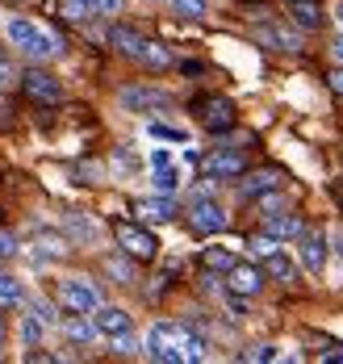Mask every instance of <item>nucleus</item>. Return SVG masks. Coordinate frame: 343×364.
Returning a JSON list of instances; mask_svg holds the SVG:
<instances>
[{
	"label": "nucleus",
	"mask_w": 343,
	"mask_h": 364,
	"mask_svg": "<svg viewBox=\"0 0 343 364\" xmlns=\"http://www.w3.org/2000/svg\"><path fill=\"white\" fill-rule=\"evenodd\" d=\"M4 34H9V42H13L26 59H38V63H46V59H59V55H63V42H59V34H50L46 26L30 21V17H13V21L4 26Z\"/></svg>",
	"instance_id": "f257e3e1"
},
{
	"label": "nucleus",
	"mask_w": 343,
	"mask_h": 364,
	"mask_svg": "<svg viewBox=\"0 0 343 364\" xmlns=\"http://www.w3.org/2000/svg\"><path fill=\"white\" fill-rule=\"evenodd\" d=\"M117 105H121L126 113H138V117H147V113L172 109V97H168L163 88H151V84H130V88H121Z\"/></svg>",
	"instance_id": "f03ea898"
},
{
	"label": "nucleus",
	"mask_w": 343,
	"mask_h": 364,
	"mask_svg": "<svg viewBox=\"0 0 343 364\" xmlns=\"http://www.w3.org/2000/svg\"><path fill=\"white\" fill-rule=\"evenodd\" d=\"M114 235H117V247L130 255V259H155V255H159V239H155L147 226H134V222H117Z\"/></svg>",
	"instance_id": "7ed1b4c3"
},
{
	"label": "nucleus",
	"mask_w": 343,
	"mask_h": 364,
	"mask_svg": "<svg viewBox=\"0 0 343 364\" xmlns=\"http://www.w3.org/2000/svg\"><path fill=\"white\" fill-rule=\"evenodd\" d=\"M189 222L197 235H222L227 230V210L209 197V193H197L189 201Z\"/></svg>",
	"instance_id": "20e7f679"
},
{
	"label": "nucleus",
	"mask_w": 343,
	"mask_h": 364,
	"mask_svg": "<svg viewBox=\"0 0 343 364\" xmlns=\"http://www.w3.org/2000/svg\"><path fill=\"white\" fill-rule=\"evenodd\" d=\"M59 301H63L67 310L92 314V310L101 306V289H97L92 281H84V277H67V281H59Z\"/></svg>",
	"instance_id": "39448f33"
},
{
	"label": "nucleus",
	"mask_w": 343,
	"mask_h": 364,
	"mask_svg": "<svg viewBox=\"0 0 343 364\" xmlns=\"http://www.w3.org/2000/svg\"><path fill=\"white\" fill-rule=\"evenodd\" d=\"M21 88H26V97H34V101H42V105H55V101H63V84H59L50 72H42V68L21 72Z\"/></svg>",
	"instance_id": "423d86ee"
},
{
	"label": "nucleus",
	"mask_w": 343,
	"mask_h": 364,
	"mask_svg": "<svg viewBox=\"0 0 343 364\" xmlns=\"http://www.w3.org/2000/svg\"><path fill=\"white\" fill-rule=\"evenodd\" d=\"M264 268H256V264H234L227 272V293H239V297H256V293L264 289Z\"/></svg>",
	"instance_id": "0eeeda50"
},
{
	"label": "nucleus",
	"mask_w": 343,
	"mask_h": 364,
	"mask_svg": "<svg viewBox=\"0 0 343 364\" xmlns=\"http://www.w3.org/2000/svg\"><path fill=\"white\" fill-rule=\"evenodd\" d=\"M298 259H302V268L310 277H322V268H327V239L302 230V239H298Z\"/></svg>",
	"instance_id": "6e6552de"
},
{
	"label": "nucleus",
	"mask_w": 343,
	"mask_h": 364,
	"mask_svg": "<svg viewBox=\"0 0 343 364\" xmlns=\"http://www.w3.org/2000/svg\"><path fill=\"white\" fill-rule=\"evenodd\" d=\"M92 323H97V331H101L105 339H117V335H130V331H134L130 314H126L121 306H105V301L92 310Z\"/></svg>",
	"instance_id": "1a4fd4ad"
},
{
	"label": "nucleus",
	"mask_w": 343,
	"mask_h": 364,
	"mask_svg": "<svg viewBox=\"0 0 343 364\" xmlns=\"http://www.w3.org/2000/svg\"><path fill=\"white\" fill-rule=\"evenodd\" d=\"M205 172H209L214 181L243 176V172H247V155H243V151H214V155L205 159Z\"/></svg>",
	"instance_id": "9d476101"
},
{
	"label": "nucleus",
	"mask_w": 343,
	"mask_h": 364,
	"mask_svg": "<svg viewBox=\"0 0 343 364\" xmlns=\"http://www.w3.org/2000/svg\"><path fill=\"white\" fill-rule=\"evenodd\" d=\"M109 46L117 55H126V59H138L143 46H147V34L134 30V26H109Z\"/></svg>",
	"instance_id": "9b49d317"
},
{
	"label": "nucleus",
	"mask_w": 343,
	"mask_h": 364,
	"mask_svg": "<svg viewBox=\"0 0 343 364\" xmlns=\"http://www.w3.org/2000/svg\"><path fill=\"white\" fill-rule=\"evenodd\" d=\"M59 327H63V335H67L72 343H80V348H84V343H92V339L101 335V331H97V323H92L88 314H80V310H67V314L59 318Z\"/></svg>",
	"instance_id": "f8f14e48"
},
{
	"label": "nucleus",
	"mask_w": 343,
	"mask_h": 364,
	"mask_svg": "<svg viewBox=\"0 0 343 364\" xmlns=\"http://www.w3.org/2000/svg\"><path fill=\"white\" fill-rule=\"evenodd\" d=\"M272 188H281V172L276 168H264V172H256V176H247V181L239 184V197L243 201H256V197H264Z\"/></svg>",
	"instance_id": "ddd939ff"
},
{
	"label": "nucleus",
	"mask_w": 343,
	"mask_h": 364,
	"mask_svg": "<svg viewBox=\"0 0 343 364\" xmlns=\"http://www.w3.org/2000/svg\"><path fill=\"white\" fill-rule=\"evenodd\" d=\"M256 42H264L268 50H302V42L298 34H289V30H281V26H256Z\"/></svg>",
	"instance_id": "4468645a"
},
{
	"label": "nucleus",
	"mask_w": 343,
	"mask_h": 364,
	"mask_svg": "<svg viewBox=\"0 0 343 364\" xmlns=\"http://www.w3.org/2000/svg\"><path fill=\"white\" fill-rule=\"evenodd\" d=\"M134 210H138V214H143L147 222H172V218H176V201H172V193L147 197V201H138Z\"/></svg>",
	"instance_id": "2eb2a0df"
},
{
	"label": "nucleus",
	"mask_w": 343,
	"mask_h": 364,
	"mask_svg": "<svg viewBox=\"0 0 343 364\" xmlns=\"http://www.w3.org/2000/svg\"><path fill=\"white\" fill-rule=\"evenodd\" d=\"M289 17L302 26V30H322V4L318 0H289Z\"/></svg>",
	"instance_id": "dca6fc26"
},
{
	"label": "nucleus",
	"mask_w": 343,
	"mask_h": 364,
	"mask_svg": "<svg viewBox=\"0 0 343 364\" xmlns=\"http://www.w3.org/2000/svg\"><path fill=\"white\" fill-rule=\"evenodd\" d=\"M264 230L272 235V239L289 243V239H302V218H298V214H268Z\"/></svg>",
	"instance_id": "f3484780"
},
{
	"label": "nucleus",
	"mask_w": 343,
	"mask_h": 364,
	"mask_svg": "<svg viewBox=\"0 0 343 364\" xmlns=\"http://www.w3.org/2000/svg\"><path fill=\"white\" fill-rule=\"evenodd\" d=\"M264 272L272 277V281H281V285H293V281H298V264H293L285 252L264 255Z\"/></svg>",
	"instance_id": "a211bd4d"
},
{
	"label": "nucleus",
	"mask_w": 343,
	"mask_h": 364,
	"mask_svg": "<svg viewBox=\"0 0 343 364\" xmlns=\"http://www.w3.org/2000/svg\"><path fill=\"white\" fill-rule=\"evenodd\" d=\"M201 122H205L214 134H218V130H230V126H234V109H230V101H205Z\"/></svg>",
	"instance_id": "6ab92c4d"
},
{
	"label": "nucleus",
	"mask_w": 343,
	"mask_h": 364,
	"mask_svg": "<svg viewBox=\"0 0 343 364\" xmlns=\"http://www.w3.org/2000/svg\"><path fill=\"white\" fill-rule=\"evenodd\" d=\"M17 306H26V285L17 277L0 272V310H17Z\"/></svg>",
	"instance_id": "aec40b11"
},
{
	"label": "nucleus",
	"mask_w": 343,
	"mask_h": 364,
	"mask_svg": "<svg viewBox=\"0 0 343 364\" xmlns=\"http://www.w3.org/2000/svg\"><path fill=\"white\" fill-rule=\"evenodd\" d=\"M46 323H42L38 314H34V310H30V314H21V327H17V335H21V343H26V348H38L42 339H46Z\"/></svg>",
	"instance_id": "412c9836"
},
{
	"label": "nucleus",
	"mask_w": 343,
	"mask_h": 364,
	"mask_svg": "<svg viewBox=\"0 0 343 364\" xmlns=\"http://www.w3.org/2000/svg\"><path fill=\"white\" fill-rule=\"evenodd\" d=\"M67 235L80 239V243H97L101 239V226L92 218H84V214H67Z\"/></svg>",
	"instance_id": "4be33fe9"
},
{
	"label": "nucleus",
	"mask_w": 343,
	"mask_h": 364,
	"mask_svg": "<svg viewBox=\"0 0 343 364\" xmlns=\"http://www.w3.org/2000/svg\"><path fill=\"white\" fill-rule=\"evenodd\" d=\"M105 268H109V277H114L117 285H134V264H130V255L126 252L105 255Z\"/></svg>",
	"instance_id": "5701e85b"
},
{
	"label": "nucleus",
	"mask_w": 343,
	"mask_h": 364,
	"mask_svg": "<svg viewBox=\"0 0 343 364\" xmlns=\"http://www.w3.org/2000/svg\"><path fill=\"white\" fill-rule=\"evenodd\" d=\"M138 63H147V68H155V72H163V68H172V50H168L163 42H151V38H147V46H143Z\"/></svg>",
	"instance_id": "b1692460"
},
{
	"label": "nucleus",
	"mask_w": 343,
	"mask_h": 364,
	"mask_svg": "<svg viewBox=\"0 0 343 364\" xmlns=\"http://www.w3.org/2000/svg\"><path fill=\"white\" fill-rule=\"evenodd\" d=\"M201 264L209 268V272H230L239 259L230 255V247H205V255H201Z\"/></svg>",
	"instance_id": "393cba45"
},
{
	"label": "nucleus",
	"mask_w": 343,
	"mask_h": 364,
	"mask_svg": "<svg viewBox=\"0 0 343 364\" xmlns=\"http://www.w3.org/2000/svg\"><path fill=\"white\" fill-rule=\"evenodd\" d=\"M151 188L155 193H176L180 188V172L176 168H151Z\"/></svg>",
	"instance_id": "a878e982"
},
{
	"label": "nucleus",
	"mask_w": 343,
	"mask_h": 364,
	"mask_svg": "<svg viewBox=\"0 0 343 364\" xmlns=\"http://www.w3.org/2000/svg\"><path fill=\"white\" fill-rule=\"evenodd\" d=\"M147 134L151 139H163V143H189V134L180 126H168V122H147Z\"/></svg>",
	"instance_id": "bb28decb"
},
{
	"label": "nucleus",
	"mask_w": 343,
	"mask_h": 364,
	"mask_svg": "<svg viewBox=\"0 0 343 364\" xmlns=\"http://www.w3.org/2000/svg\"><path fill=\"white\" fill-rule=\"evenodd\" d=\"M26 310H34L46 327H59V314H55V306H50L46 297H26Z\"/></svg>",
	"instance_id": "cd10ccee"
},
{
	"label": "nucleus",
	"mask_w": 343,
	"mask_h": 364,
	"mask_svg": "<svg viewBox=\"0 0 343 364\" xmlns=\"http://www.w3.org/2000/svg\"><path fill=\"white\" fill-rule=\"evenodd\" d=\"M172 9H176L180 17L197 21V17H205V13H209V0H172Z\"/></svg>",
	"instance_id": "c85d7f7f"
},
{
	"label": "nucleus",
	"mask_w": 343,
	"mask_h": 364,
	"mask_svg": "<svg viewBox=\"0 0 343 364\" xmlns=\"http://www.w3.org/2000/svg\"><path fill=\"white\" fill-rule=\"evenodd\" d=\"M256 210H260V214H281V210H285V197H281V188H272V193H264V197H256Z\"/></svg>",
	"instance_id": "c756f323"
},
{
	"label": "nucleus",
	"mask_w": 343,
	"mask_h": 364,
	"mask_svg": "<svg viewBox=\"0 0 343 364\" xmlns=\"http://www.w3.org/2000/svg\"><path fill=\"white\" fill-rule=\"evenodd\" d=\"M63 255H67V243H63V239H50V235H46L38 243V259H63Z\"/></svg>",
	"instance_id": "7c9ffc66"
},
{
	"label": "nucleus",
	"mask_w": 343,
	"mask_h": 364,
	"mask_svg": "<svg viewBox=\"0 0 343 364\" xmlns=\"http://www.w3.org/2000/svg\"><path fill=\"white\" fill-rule=\"evenodd\" d=\"M88 13H97V17H114L117 9H121V0H80Z\"/></svg>",
	"instance_id": "2f4dec72"
},
{
	"label": "nucleus",
	"mask_w": 343,
	"mask_h": 364,
	"mask_svg": "<svg viewBox=\"0 0 343 364\" xmlns=\"http://www.w3.org/2000/svg\"><path fill=\"white\" fill-rule=\"evenodd\" d=\"M251 252L260 255V259H264V255H272V252H281V239H272V235H256V239H251Z\"/></svg>",
	"instance_id": "473e14b6"
},
{
	"label": "nucleus",
	"mask_w": 343,
	"mask_h": 364,
	"mask_svg": "<svg viewBox=\"0 0 343 364\" xmlns=\"http://www.w3.org/2000/svg\"><path fill=\"white\" fill-rule=\"evenodd\" d=\"M109 343H114V352H121V356H134V352H138V348H143V343H138V335H134V331H130V335H117V339H109Z\"/></svg>",
	"instance_id": "72a5a7b5"
},
{
	"label": "nucleus",
	"mask_w": 343,
	"mask_h": 364,
	"mask_svg": "<svg viewBox=\"0 0 343 364\" xmlns=\"http://www.w3.org/2000/svg\"><path fill=\"white\" fill-rule=\"evenodd\" d=\"M243 360H276V348L272 343H256V348L243 352Z\"/></svg>",
	"instance_id": "f704fd0d"
},
{
	"label": "nucleus",
	"mask_w": 343,
	"mask_h": 364,
	"mask_svg": "<svg viewBox=\"0 0 343 364\" xmlns=\"http://www.w3.org/2000/svg\"><path fill=\"white\" fill-rule=\"evenodd\" d=\"M13 84H21V72L9 59H0V88H13Z\"/></svg>",
	"instance_id": "c9c22d12"
},
{
	"label": "nucleus",
	"mask_w": 343,
	"mask_h": 364,
	"mask_svg": "<svg viewBox=\"0 0 343 364\" xmlns=\"http://www.w3.org/2000/svg\"><path fill=\"white\" fill-rule=\"evenodd\" d=\"M17 252H21V247H17V235H9V230H0V259H13Z\"/></svg>",
	"instance_id": "e433bc0d"
},
{
	"label": "nucleus",
	"mask_w": 343,
	"mask_h": 364,
	"mask_svg": "<svg viewBox=\"0 0 343 364\" xmlns=\"http://www.w3.org/2000/svg\"><path fill=\"white\" fill-rule=\"evenodd\" d=\"M63 17H67V21H84V17H92V13H88L80 0H67V4H63Z\"/></svg>",
	"instance_id": "4c0bfd02"
},
{
	"label": "nucleus",
	"mask_w": 343,
	"mask_h": 364,
	"mask_svg": "<svg viewBox=\"0 0 343 364\" xmlns=\"http://www.w3.org/2000/svg\"><path fill=\"white\" fill-rule=\"evenodd\" d=\"M230 314H234V318H247V297L230 293Z\"/></svg>",
	"instance_id": "58836bf2"
},
{
	"label": "nucleus",
	"mask_w": 343,
	"mask_h": 364,
	"mask_svg": "<svg viewBox=\"0 0 343 364\" xmlns=\"http://www.w3.org/2000/svg\"><path fill=\"white\" fill-rule=\"evenodd\" d=\"M151 168H172V155H168L163 146H155L151 151Z\"/></svg>",
	"instance_id": "ea45409f"
},
{
	"label": "nucleus",
	"mask_w": 343,
	"mask_h": 364,
	"mask_svg": "<svg viewBox=\"0 0 343 364\" xmlns=\"http://www.w3.org/2000/svg\"><path fill=\"white\" fill-rule=\"evenodd\" d=\"M327 84H331V92H335V97H343V63H339L331 75H327Z\"/></svg>",
	"instance_id": "a19ab883"
},
{
	"label": "nucleus",
	"mask_w": 343,
	"mask_h": 364,
	"mask_svg": "<svg viewBox=\"0 0 343 364\" xmlns=\"http://www.w3.org/2000/svg\"><path fill=\"white\" fill-rule=\"evenodd\" d=\"M4 348H9V327H4V318H0V356H4Z\"/></svg>",
	"instance_id": "79ce46f5"
},
{
	"label": "nucleus",
	"mask_w": 343,
	"mask_h": 364,
	"mask_svg": "<svg viewBox=\"0 0 343 364\" xmlns=\"http://www.w3.org/2000/svg\"><path fill=\"white\" fill-rule=\"evenodd\" d=\"M331 50H335V59H339V63H343V34L335 38V42H331Z\"/></svg>",
	"instance_id": "37998d69"
},
{
	"label": "nucleus",
	"mask_w": 343,
	"mask_h": 364,
	"mask_svg": "<svg viewBox=\"0 0 343 364\" xmlns=\"http://www.w3.org/2000/svg\"><path fill=\"white\" fill-rule=\"evenodd\" d=\"M335 17H339V26H343V0H339V9H335Z\"/></svg>",
	"instance_id": "c03bdc74"
},
{
	"label": "nucleus",
	"mask_w": 343,
	"mask_h": 364,
	"mask_svg": "<svg viewBox=\"0 0 343 364\" xmlns=\"http://www.w3.org/2000/svg\"><path fill=\"white\" fill-rule=\"evenodd\" d=\"M339 201H343V184H339Z\"/></svg>",
	"instance_id": "a18cd8bd"
},
{
	"label": "nucleus",
	"mask_w": 343,
	"mask_h": 364,
	"mask_svg": "<svg viewBox=\"0 0 343 364\" xmlns=\"http://www.w3.org/2000/svg\"><path fill=\"white\" fill-rule=\"evenodd\" d=\"M339 247H343V243H339Z\"/></svg>",
	"instance_id": "49530a36"
}]
</instances>
